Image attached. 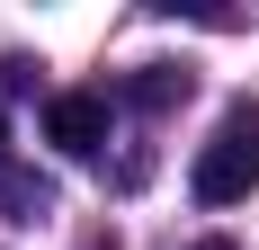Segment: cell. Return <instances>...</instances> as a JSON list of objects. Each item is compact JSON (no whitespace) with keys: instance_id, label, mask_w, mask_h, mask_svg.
I'll return each mask as SVG.
<instances>
[{"instance_id":"3","label":"cell","mask_w":259,"mask_h":250,"mask_svg":"<svg viewBox=\"0 0 259 250\" xmlns=\"http://www.w3.org/2000/svg\"><path fill=\"white\" fill-rule=\"evenodd\" d=\"M188 99V63H143V72L125 80V107H143V116H161V107Z\"/></svg>"},{"instance_id":"4","label":"cell","mask_w":259,"mask_h":250,"mask_svg":"<svg viewBox=\"0 0 259 250\" xmlns=\"http://www.w3.org/2000/svg\"><path fill=\"white\" fill-rule=\"evenodd\" d=\"M0 205H18V215H27V224H36V215H45V179H9V170H0Z\"/></svg>"},{"instance_id":"1","label":"cell","mask_w":259,"mask_h":250,"mask_svg":"<svg viewBox=\"0 0 259 250\" xmlns=\"http://www.w3.org/2000/svg\"><path fill=\"white\" fill-rule=\"evenodd\" d=\"M259 188V99H233L224 125H214V143L197 152V197L206 205H241Z\"/></svg>"},{"instance_id":"6","label":"cell","mask_w":259,"mask_h":250,"mask_svg":"<svg viewBox=\"0 0 259 250\" xmlns=\"http://www.w3.org/2000/svg\"><path fill=\"white\" fill-rule=\"evenodd\" d=\"M0 152H9V125H0Z\"/></svg>"},{"instance_id":"2","label":"cell","mask_w":259,"mask_h":250,"mask_svg":"<svg viewBox=\"0 0 259 250\" xmlns=\"http://www.w3.org/2000/svg\"><path fill=\"white\" fill-rule=\"evenodd\" d=\"M45 143L63 161H99L107 152V99L99 90H54L45 99Z\"/></svg>"},{"instance_id":"5","label":"cell","mask_w":259,"mask_h":250,"mask_svg":"<svg viewBox=\"0 0 259 250\" xmlns=\"http://www.w3.org/2000/svg\"><path fill=\"white\" fill-rule=\"evenodd\" d=\"M197 250H241V241H224V232H214V241H197Z\"/></svg>"}]
</instances>
